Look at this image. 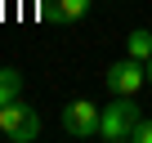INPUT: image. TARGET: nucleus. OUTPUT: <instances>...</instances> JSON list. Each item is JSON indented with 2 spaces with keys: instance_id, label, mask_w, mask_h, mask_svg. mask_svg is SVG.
<instances>
[{
  "instance_id": "obj_8",
  "label": "nucleus",
  "mask_w": 152,
  "mask_h": 143,
  "mask_svg": "<svg viewBox=\"0 0 152 143\" xmlns=\"http://www.w3.org/2000/svg\"><path fill=\"white\" fill-rule=\"evenodd\" d=\"M134 143H152V116H143V121H139V130H134Z\"/></svg>"
},
{
  "instance_id": "obj_1",
  "label": "nucleus",
  "mask_w": 152,
  "mask_h": 143,
  "mask_svg": "<svg viewBox=\"0 0 152 143\" xmlns=\"http://www.w3.org/2000/svg\"><path fill=\"white\" fill-rule=\"evenodd\" d=\"M143 121V107L134 103V94H116L107 107H103V121H99V139L103 143H134V130Z\"/></svg>"
},
{
  "instance_id": "obj_7",
  "label": "nucleus",
  "mask_w": 152,
  "mask_h": 143,
  "mask_svg": "<svg viewBox=\"0 0 152 143\" xmlns=\"http://www.w3.org/2000/svg\"><path fill=\"white\" fill-rule=\"evenodd\" d=\"M14 98H23V76L14 67H0V107L14 103Z\"/></svg>"
},
{
  "instance_id": "obj_4",
  "label": "nucleus",
  "mask_w": 152,
  "mask_h": 143,
  "mask_svg": "<svg viewBox=\"0 0 152 143\" xmlns=\"http://www.w3.org/2000/svg\"><path fill=\"white\" fill-rule=\"evenodd\" d=\"M103 85L112 90V94H139L143 85H148V63H139V58H121V63H112L107 72H103Z\"/></svg>"
},
{
  "instance_id": "obj_2",
  "label": "nucleus",
  "mask_w": 152,
  "mask_h": 143,
  "mask_svg": "<svg viewBox=\"0 0 152 143\" xmlns=\"http://www.w3.org/2000/svg\"><path fill=\"white\" fill-rule=\"evenodd\" d=\"M0 134H5L9 143H31V139L40 134V116H36L23 98H14V103L0 107Z\"/></svg>"
},
{
  "instance_id": "obj_9",
  "label": "nucleus",
  "mask_w": 152,
  "mask_h": 143,
  "mask_svg": "<svg viewBox=\"0 0 152 143\" xmlns=\"http://www.w3.org/2000/svg\"><path fill=\"white\" fill-rule=\"evenodd\" d=\"M148 85H152V58H148Z\"/></svg>"
},
{
  "instance_id": "obj_3",
  "label": "nucleus",
  "mask_w": 152,
  "mask_h": 143,
  "mask_svg": "<svg viewBox=\"0 0 152 143\" xmlns=\"http://www.w3.org/2000/svg\"><path fill=\"white\" fill-rule=\"evenodd\" d=\"M99 121H103V107H94L90 98H72V103L58 112V125H63V134H72V139H94V134H99Z\"/></svg>"
},
{
  "instance_id": "obj_5",
  "label": "nucleus",
  "mask_w": 152,
  "mask_h": 143,
  "mask_svg": "<svg viewBox=\"0 0 152 143\" xmlns=\"http://www.w3.org/2000/svg\"><path fill=\"white\" fill-rule=\"evenodd\" d=\"M85 9H90V0H49L54 23H76V18H85Z\"/></svg>"
},
{
  "instance_id": "obj_6",
  "label": "nucleus",
  "mask_w": 152,
  "mask_h": 143,
  "mask_svg": "<svg viewBox=\"0 0 152 143\" xmlns=\"http://www.w3.org/2000/svg\"><path fill=\"white\" fill-rule=\"evenodd\" d=\"M125 54H130V58H139V63H148V58H152V31H148V27L130 31V40H125Z\"/></svg>"
}]
</instances>
